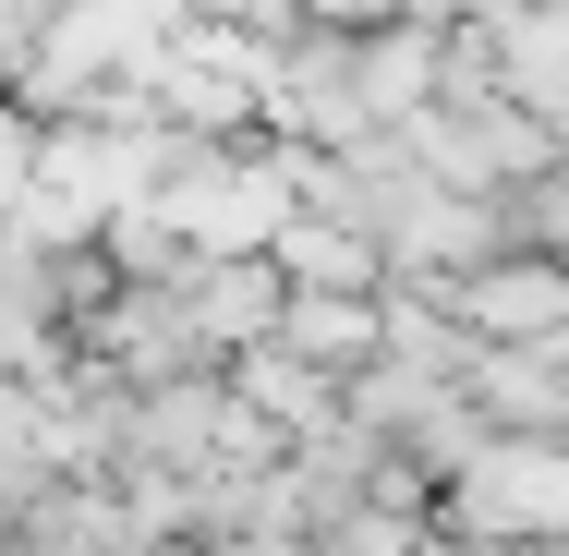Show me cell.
<instances>
[{
    "label": "cell",
    "mask_w": 569,
    "mask_h": 556,
    "mask_svg": "<svg viewBox=\"0 0 569 556\" xmlns=\"http://www.w3.org/2000/svg\"><path fill=\"white\" fill-rule=\"evenodd\" d=\"M425 303H437L460 338H485V351H546V338H569V266L509 242V254H485V266L437 279Z\"/></svg>",
    "instance_id": "obj_1"
},
{
    "label": "cell",
    "mask_w": 569,
    "mask_h": 556,
    "mask_svg": "<svg viewBox=\"0 0 569 556\" xmlns=\"http://www.w3.org/2000/svg\"><path fill=\"white\" fill-rule=\"evenodd\" d=\"M267 351H291V363H316V375H363L376 363V291H279V327Z\"/></svg>",
    "instance_id": "obj_2"
}]
</instances>
